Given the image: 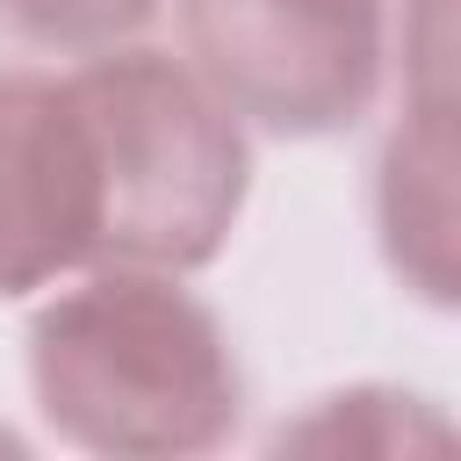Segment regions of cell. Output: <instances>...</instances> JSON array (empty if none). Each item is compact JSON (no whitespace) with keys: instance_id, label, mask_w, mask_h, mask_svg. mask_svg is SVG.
Here are the masks:
<instances>
[{"instance_id":"cell-2","label":"cell","mask_w":461,"mask_h":461,"mask_svg":"<svg viewBox=\"0 0 461 461\" xmlns=\"http://www.w3.org/2000/svg\"><path fill=\"white\" fill-rule=\"evenodd\" d=\"M101 158H108V238L101 267L194 274L223 252L245 209V130L238 115L166 50H86L79 65Z\"/></svg>"},{"instance_id":"cell-5","label":"cell","mask_w":461,"mask_h":461,"mask_svg":"<svg viewBox=\"0 0 461 461\" xmlns=\"http://www.w3.org/2000/svg\"><path fill=\"white\" fill-rule=\"evenodd\" d=\"M447 72H439V36L418 58V94L389 137L382 158V230H389V259L396 274H411V288L425 303L454 295V259H447Z\"/></svg>"},{"instance_id":"cell-6","label":"cell","mask_w":461,"mask_h":461,"mask_svg":"<svg viewBox=\"0 0 461 461\" xmlns=\"http://www.w3.org/2000/svg\"><path fill=\"white\" fill-rule=\"evenodd\" d=\"M158 14V0H0V36L29 50H108L137 36Z\"/></svg>"},{"instance_id":"cell-1","label":"cell","mask_w":461,"mask_h":461,"mask_svg":"<svg viewBox=\"0 0 461 461\" xmlns=\"http://www.w3.org/2000/svg\"><path fill=\"white\" fill-rule=\"evenodd\" d=\"M36 411L115 461L209 454L245 418V375L209 303L151 267H94L29 324Z\"/></svg>"},{"instance_id":"cell-4","label":"cell","mask_w":461,"mask_h":461,"mask_svg":"<svg viewBox=\"0 0 461 461\" xmlns=\"http://www.w3.org/2000/svg\"><path fill=\"white\" fill-rule=\"evenodd\" d=\"M108 238V158L79 72H0V295L94 274Z\"/></svg>"},{"instance_id":"cell-3","label":"cell","mask_w":461,"mask_h":461,"mask_svg":"<svg viewBox=\"0 0 461 461\" xmlns=\"http://www.w3.org/2000/svg\"><path fill=\"white\" fill-rule=\"evenodd\" d=\"M187 72L274 137L353 130L389 65L382 0H180Z\"/></svg>"}]
</instances>
